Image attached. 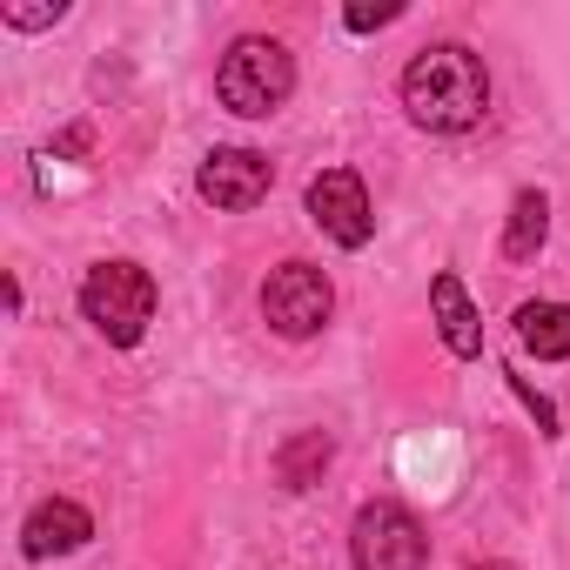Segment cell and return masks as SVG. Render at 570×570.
<instances>
[{"mask_svg": "<svg viewBox=\"0 0 570 570\" xmlns=\"http://www.w3.org/2000/svg\"><path fill=\"white\" fill-rule=\"evenodd\" d=\"M350 557H356V570H423L430 563V537H423V523L403 503L376 497L350 523Z\"/></svg>", "mask_w": 570, "mask_h": 570, "instance_id": "cell-4", "label": "cell"}, {"mask_svg": "<svg viewBox=\"0 0 570 570\" xmlns=\"http://www.w3.org/2000/svg\"><path fill=\"white\" fill-rule=\"evenodd\" d=\"M330 456H336V443H330L323 430H303V436H289V443H282V456H275V476H282V490H309V483L330 470Z\"/></svg>", "mask_w": 570, "mask_h": 570, "instance_id": "cell-11", "label": "cell"}, {"mask_svg": "<svg viewBox=\"0 0 570 570\" xmlns=\"http://www.w3.org/2000/svg\"><path fill=\"white\" fill-rule=\"evenodd\" d=\"M517 336H523V350L537 363H563L570 356V303H523Z\"/></svg>", "mask_w": 570, "mask_h": 570, "instance_id": "cell-10", "label": "cell"}, {"mask_svg": "<svg viewBox=\"0 0 570 570\" xmlns=\"http://www.w3.org/2000/svg\"><path fill=\"white\" fill-rule=\"evenodd\" d=\"M403 108H410V121L430 128V135H463V128H476L483 108H490V75H483V61H476L470 48H456V41L423 48V55L403 68Z\"/></svg>", "mask_w": 570, "mask_h": 570, "instance_id": "cell-1", "label": "cell"}, {"mask_svg": "<svg viewBox=\"0 0 570 570\" xmlns=\"http://www.w3.org/2000/svg\"><path fill=\"white\" fill-rule=\"evenodd\" d=\"M289 88H296V55L282 48V41H268V35H242L222 55V68H215L222 108L228 115H248V121L275 115L282 101H289Z\"/></svg>", "mask_w": 570, "mask_h": 570, "instance_id": "cell-2", "label": "cell"}, {"mask_svg": "<svg viewBox=\"0 0 570 570\" xmlns=\"http://www.w3.org/2000/svg\"><path fill=\"white\" fill-rule=\"evenodd\" d=\"M470 570H517V563H470Z\"/></svg>", "mask_w": 570, "mask_h": 570, "instance_id": "cell-15", "label": "cell"}, {"mask_svg": "<svg viewBox=\"0 0 570 570\" xmlns=\"http://www.w3.org/2000/svg\"><path fill=\"white\" fill-rule=\"evenodd\" d=\"M309 222L336 242V248H363L376 235V215H370V188L356 168H323L309 181Z\"/></svg>", "mask_w": 570, "mask_h": 570, "instance_id": "cell-6", "label": "cell"}, {"mask_svg": "<svg viewBox=\"0 0 570 570\" xmlns=\"http://www.w3.org/2000/svg\"><path fill=\"white\" fill-rule=\"evenodd\" d=\"M390 21H403V0H376V8H370V0H356V8L343 14L350 35H376V28H390Z\"/></svg>", "mask_w": 570, "mask_h": 570, "instance_id": "cell-13", "label": "cell"}, {"mask_svg": "<svg viewBox=\"0 0 570 570\" xmlns=\"http://www.w3.org/2000/svg\"><path fill=\"white\" fill-rule=\"evenodd\" d=\"M195 188H202V202H208V208L242 215V208H255V202L275 188V161H268V155H255V148H215V155L202 161Z\"/></svg>", "mask_w": 570, "mask_h": 570, "instance_id": "cell-7", "label": "cell"}, {"mask_svg": "<svg viewBox=\"0 0 570 570\" xmlns=\"http://www.w3.org/2000/svg\"><path fill=\"white\" fill-rule=\"evenodd\" d=\"M543 235H550V202H543V188H523V195L510 202V228H503V255H510V262H530V255L543 248Z\"/></svg>", "mask_w": 570, "mask_h": 570, "instance_id": "cell-12", "label": "cell"}, {"mask_svg": "<svg viewBox=\"0 0 570 570\" xmlns=\"http://www.w3.org/2000/svg\"><path fill=\"white\" fill-rule=\"evenodd\" d=\"M430 309H436V336H443V350L450 356H483V323H476V309H470V296H463V282L443 268L436 282H430Z\"/></svg>", "mask_w": 570, "mask_h": 570, "instance_id": "cell-9", "label": "cell"}, {"mask_svg": "<svg viewBox=\"0 0 570 570\" xmlns=\"http://www.w3.org/2000/svg\"><path fill=\"white\" fill-rule=\"evenodd\" d=\"M81 316L115 343V350H135L155 323V275L135 268V262H101L88 268L81 282Z\"/></svg>", "mask_w": 570, "mask_h": 570, "instance_id": "cell-3", "label": "cell"}, {"mask_svg": "<svg viewBox=\"0 0 570 570\" xmlns=\"http://www.w3.org/2000/svg\"><path fill=\"white\" fill-rule=\"evenodd\" d=\"M88 537H95V517H88L75 497H48V503H35L28 523H21V550H28L35 563L68 557V550H81Z\"/></svg>", "mask_w": 570, "mask_h": 570, "instance_id": "cell-8", "label": "cell"}, {"mask_svg": "<svg viewBox=\"0 0 570 570\" xmlns=\"http://www.w3.org/2000/svg\"><path fill=\"white\" fill-rule=\"evenodd\" d=\"M330 309H336V289H330V275L316 262H282V268H268V282H262V316H268L275 336L303 343V336H316L330 323Z\"/></svg>", "mask_w": 570, "mask_h": 570, "instance_id": "cell-5", "label": "cell"}, {"mask_svg": "<svg viewBox=\"0 0 570 570\" xmlns=\"http://www.w3.org/2000/svg\"><path fill=\"white\" fill-rule=\"evenodd\" d=\"M68 8H0V21L8 28H21V35H35V28H55Z\"/></svg>", "mask_w": 570, "mask_h": 570, "instance_id": "cell-14", "label": "cell"}]
</instances>
